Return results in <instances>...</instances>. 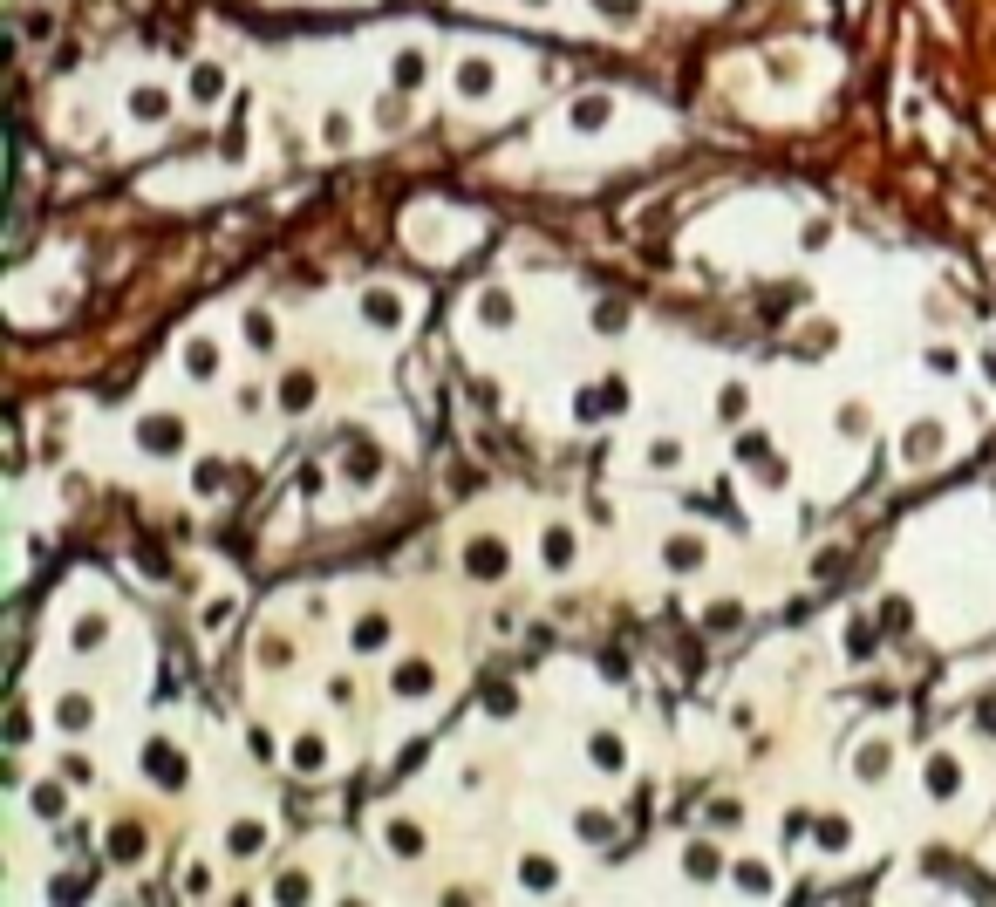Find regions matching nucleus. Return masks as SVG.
I'll list each match as a JSON object with an SVG mask.
<instances>
[{"label":"nucleus","mask_w":996,"mask_h":907,"mask_svg":"<svg viewBox=\"0 0 996 907\" xmlns=\"http://www.w3.org/2000/svg\"><path fill=\"white\" fill-rule=\"evenodd\" d=\"M369 321L396 328V321H403V301H396V294H369Z\"/></svg>","instance_id":"nucleus-1"},{"label":"nucleus","mask_w":996,"mask_h":907,"mask_svg":"<svg viewBox=\"0 0 996 907\" xmlns=\"http://www.w3.org/2000/svg\"><path fill=\"white\" fill-rule=\"evenodd\" d=\"M505 567V553L498 546H471V573H498Z\"/></svg>","instance_id":"nucleus-2"},{"label":"nucleus","mask_w":996,"mask_h":907,"mask_svg":"<svg viewBox=\"0 0 996 907\" xmlns=\"http://www.w3.org/2000/svg\"><path fill=\"white\" fill-rule=\"evenodd\" d=\"M594 764H608L614 771V764H621V744H614V737H594Z\"/></svg>","instance_id":"nucleus-3"},{"label":"nucleus","mask_w":996,"mask_h":907,"mask_svg":"<svg viewBox=\"0 0 996 907\" xmlns=\"http://www.w3.org/2000/svg\"><path fill=\"white\" fill-rule=\"evenodd\" d=\"M355 642H362V648H383L389 628H383V621H362V635H355Z\"/></svg>","instance_id":"nucleus-4"}]
</instances>
